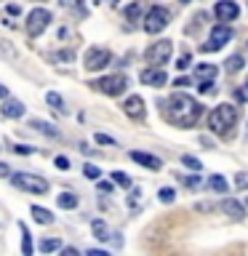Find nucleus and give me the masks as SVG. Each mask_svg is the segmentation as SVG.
<instances>
[{
	"label": "nucleus",
	"instance_id": "nucleus-1",
	"mask_svg": "<svg viewBox=\"0 0 248 256\" xmlns=\"http://www.w3.org/2000/svg\"><path fill=\"white\" fill-rule=\"evenodd\" d=\"M203 115V107L200 102H195L187 94H174L171 99L166 102V118L168 123L179 126V128H192L198 123V118Z\"/></svg>",
	"mask_w": 248,
	"mask_h": 256
},
{
	"label": "nucleus",
	"instance_id": "nucleus-2",
	"mask_svg": "<svg viewBox=\"0 0 248 256\" xmlns=\"http://www.w3.org/2000/svg\"><path fill=\"white\" fill-rule=\"evenodd\" d=\"M235 123H238V107H232V104H219V107L208 115V128L219 136H224Z\"/></svg>",
	"mask_w": 248,
	"mask_h": 256
},
{
	"label": "nucleus",
	"instance_id": "nucleus-3",
	"mask_svg": "<svg viewBox=\"0 0 248 256\" xmlns=\"http://www.w3.org/2000/svg\"><path fill=\"white\" fill-rule=\"evenodd\" d=\"M11 182L14 187L30 192V195H48V190H51L43 176H35V174H11Z\"/></svg>",
	"mask_w": 248,
	"mask_h": 256
},
{
	"label": "nucleus",
	"instance_id": "nucleus-4",
	"mask_svg": "<svg viewBox=\"0 0 248 256\" xmlns=\"http://www.w3.org/2000/svg\"><path fill=\"white\" fill-rule=\"evenodd\" d=\"M168 22H171V14H168V8L163 6H152L147 16H144V32H150V35H158V32H163L168 27Z\"/></svg>",
	"mask_w": 248,
	"mask_h": 256
},
{
	"label": "nucleus",
	"instance_id": "nucleus-5",
	"mask_svg": "<svg viewBox=\"0 0 248 256\" xmlns=\"http://www.w3.org/2000/svg\"><path fill=\"white\" fill-rule=\"evenodd\" d=\"M174 54V43L171 40H158V43H152L147 48V62L152 64V67H163V64H168V59H171Z\"/></svg>",
	"mask_w": 248,
	"mask_h": 256
},
{
	"label": "nucleus",
	"instance_id": "nucleus-6",
	"mask_svg": "<svg viewBox=\"0 0 248 256\" xmlns=\"http://www.w3.org/2000/svg\"><path fill=\"white\" fill-rule=\"evenodd\" d=\"M48 24H51V14H48L46 8H35V11H30V16H27V35L30 38L43 35Z\"/></svg>",
	"mask_w": 248,
	"mask_h": 256
},
{
	"label": "nucleus",
	"instance_id": "nucleus-7",
	"mask_svg": "<svg viewBox=\"0 0 248 256\" xmlns=\"http://www.w3.org/2000/svg\"><path fill=\"white\" fill-rule=\"evenodd\" d=\"M94 86L99 88L102 94H107V96H120L128 88V78L126 75H107V78L96 80Z\"/></svg>",
	"mask_w": 248,
	"mask_h": 256
},
{
	"label": "nucleus",
	"instance_id": "nucleus-8",
	"mask_svg": "<svg viewBox=\"0 0 248 256\" xmlns=\"http://www.w3.org/2000/svg\"><path fill=\"white\" fill-rule=\"evenodd\" d=\"M232 40V30L227 27V24H219V27L211 30V35H208V43H203V51H219V48H224V43H230Z\"/></svg>",
	"mask_w": 248,
	"mask_h": 256
},
{
	"label": "nucleus",
	"instance_id": "nucleus-9",
	"mask_svg": "<svg viewBox=\"0 0 248 256\" xmlns=\"http://www.w3.org/2000/svg\"><path fill=\"white\" fill-rule=\"evenodd\" d=\"M110 51L107 48H91V51L86 54V70H91V72H96V70H104L110 64Z\"/></svg>",
	"mask_w": 248,
	"mask_h": 256
},
{
	"label": "nucleus",
	"instance_id": "nucleus-10",
	"mask_svg": "<svg viewBox=\"0 0 248 256\" xmlns=\"http://www.w3.org/2000/svg\"><path fill=\"white\" fill-rule=\"evenodd\" d=\"M214 14H216V19L219 22H232V19H238V14H240V8L235 0H219L214 8Z\"/></svg>",
	"mask_w": 248,
	"mask_h": 256
},
{
	"label": "nucleus",
	"instance_id": "nucleus-11",
	"mask_svg": "<svg viewBox=\"0 0 248 256\" xmlns=\"http://www.w3.org/2000/svg\"><path fill=\"white\" fill-rule=\"evenodd\" d=\"M139 78H142V83H144V86H152V88L166 86V80H168V78H166V72L160 70V67H150V70H144Z\"/></svg>",
	"mask_w": 248,
	"mask_h": 256
},
{
	"label": "nucleus",
	"instance_id": "nucleus-12",
	"mask_svg": "<svg viewBox=\"0 0 248 256\" xmlns=\"http://www.w3.org/2000/svg\"><path fill=\"white\" fill-rule=\"evenodd\" d=\"M131 160H134V163H139V166H144V168H150V171H160V168H163L160 158L147 155V152H139V150H134V152H131Z\"/></svg>",
	"mask_w": 248,
	"mask_h": 256
},
{
	"label": "nucleus",
	"instance_id": "nucleus-13",
	"mask_svg": "<svg viewBox=\"0 0 248 256\" xmlns=\"http://www.w3.org/2000/svg\"><path fill=\"white\" fill-rule=\"evenodd\" d=\"M123 110H126L128 118L142 120V118H144V99H142V96H128L126 104H123Z\"/></svg>",
	"mask_w": 248,
	"mask_h": 256
},
{
	"label": "nucleus",
	"instance_id": "nucleus-14",
	"mask_svg": "<svg viewBox=\"0 0 248 256\" xmlns=\"http://www.w3.org/2000/svg\"><path fill=\"white\" fill-rule=\"evenodd\" d=\"M222 211L230 216V219H235V222H243L246 219V211H243V206L238 203V200H222Z\"/></svg>",
	"mask_w": 248,
	"mask_h": 256
},
{
	"label": "nucleus",
	"instance_id": "nucleus-15",
	"mask_svg": "<svg viewBox=\"0 0 248 256\" xmlns=\"http://www.w3.org/2000/svg\"><path fill=\"white\" fill-rule=\"evenodd\" d=\"M3 115H6V118H22V115H24V104H22L19 99H11V96H6Z\"/></svg>",
	"mask_w": 248,
	"mask_h": 256
},
{
	"label": "nucleus",
	"instance_id": "nucleus-16",
	"mask_svg": "<svg viewBox=\"0 0 248 256\" xmlns=\"http://www.w3.org/2000/svg\"><path fill=\"white\" fill-rule=\"evenodd\" d=\"M30 128H35V131H40L43 136H51V139H56V136H59V131H56L54 123H46V120H38V118L30 120Z\"/></svg>",
	"mask_w": 248,
	"mask_h": 256
},
{
	"label": "nucleus",
	"instance_id": "nucleus-17",
	"mask_svg": "<svg viewBox=\"0 0 248 256\" xmlns=\"http://www.w3.org/2000/svg\"><path fill=\"white\" fill-rule=\"evenodd\" d=\"M91 232H94L96 240H110V238H112L107 222H102V219H94V222H91Z\"/></svg>",
	"mask_w": 248,
	"mask_h": 256
},
{
	"label": "nucleus",
	"instance_id": "nucleus-18",
	"mask_svg": "<svg viewBox=\"0 0 248 256\" xmlns=\"http://www.w3.org/2000/svg\"><path fill=\"white\" fill-rule=\"evenodd\" d=\"M32 219L40 222V224H51L54 222V214L46 211V208H40V206H32Z\"/></svg>",
	"mask_w": 248,
	"mask_h": 256
},
{
	"label": "nucleus",
	"instance_id": "nucleus-19",
	"mask_svg": "<svg viewBox=\"0 0 248 256\" xmlns=\"http://www.w3.org/2000/svg\"><path fill=\"white\" fill-rule=\"evenodd\" d=\"M19 230H22V254H24V256H30V254H32V238H30V230H27V224H19Z\"/></svg>",
	"mask_w": 248,
	"mask_h": 256
},
{
	"label": "nucleus",
	"instance_id": "nucleus-20",
	"mask_svg": "<svg viewBox=\"0 0 248 256\" xmlns=\"http://www.w3.org/2000/svg\"><path fill=\"white\" fill-rule=\"evenodd\" d=\"M195 72H198V78H203V80H214L219 70H216L214 64H198V70H195Z\"/></svg>",
	"mask_w": 248,
	"mask_h": 256
},
{
	"label": "nucleus",
	"instance_id": "nucleus-21",
	"mask_svg": "<svg viewBox=\"0 0 248 256\" xmlns=\"http://www.w3.org/2000/svg\"><path fill=\"white\" fill-rule=\"evenodd\" d=\"M208 187H211L214 192H227V179L219 176V174H214L211 179H208Z\"/></svg>",
	"mask_w": 248,
	"mask_h": 256
},
{
	"label": "nucleus",
	"instance_id": "nucleus-22",
	"mask_svg": "<svg viewBox=\"0 0 248 256\" xmlns=\"http://www.w3.org/2000/svg\"><path fill=\"white\" fill-rule=\"evenodd\" d=\"M59 248H62V240H56V238H46V240H40V251H43V254L59 251Z\"/></svg>",
	"mask_w": 248,
	"mask_h": 256
},
{
	"label": "nucleus",
	"instance_id": "nucleus-23",
	"mask_svg": "<svg viewBox=\"0 0 248 256\" xmlns=\"http://www.w3.org/2000/svg\"><path fill=\"white\" fill-rule=\"evenodd\" d=\"M46 102L51 104V107H56L59 112H67V107H64V102H62V96L56 94V91H48V94H46Z\"/></svg>",
	"mask_w": 248,
	"mask_h": 256
},
{
	"label": "nucleus",
	"instance_id": "nucleus-24",
	"mask_svg": "<svg viewBox=\"0 0 248 256\" xmlns=\"http://www.w3.org/2000/svg\"><path fill=\"white\" fill-rule=\"evenodd\" d=\"M75 206H78V195H72V192L59 195V208H75Z\"/></svg>",
	"mask_w": 248,
	"mask_h": 256
},
{
	"label": "nucleus",
	"instance_id": "nucleus-25",
	"mask_svg": "<svg viewBox=\"0 0 248 256\" xmlns=\"http://www.w3.org/2000/svg\"><path fill=\"white\" fill-rule=\"evenodd\" d=\"M240 70H243V56H240V54L230 56V59H227V72L232 75V72H240Z\"/></svg>",
	"mask_w": 248,
	"mask_h": 256
},
{
	"label": "nucleus",
	"instance_id": "nucleus-26",
	"mask_svg": "<svg viewBox=\"0 0 248 256\" xmlns=\"http://www.w3.org/2000/svg\"><path fill=\"white\" fill-rule=\"evenodd\" d=\"M83 0H62V6L64 8H72V11H78V16H86V11H83Z\"/></svg>",
	"mask_w": 248,
	"mask_h": 256
},
{
	"label": "nucleus",
	"instance_id": "nucleus-27",
	"mask_svg": "<svg viewBox=\"0 0 248 256\" xmlns=\"http://www.w3.org/2000/svg\"><path fill=\"white\" fill-rule=\"evenodd\" d=\"M112 182H115V184H120V187H131V179H128V176L126 174H120V171H112Z\"/></svg>",
	"mask_w": 248,
	"mask_h": 256
},
{
	"label": "nucleus",
	"instance_id": "nucleus-28",
	"mask_svg": "<svg viewBox=\"0 0 248 256\" xmlns=\"http://www.w3.org/2000/svg\"><path fill=\"white\" fill-rule=\"evenodd\" d=\"M83 174H86V179H99V176H102V171H99V168H96L94 163H86V168H83Z\"/></svg>",
	"mask_w": 248,
	"mask_h": 256
},
{
	"label": "nucleus",
	"instance_id": "nucleus-29",
	"mask_svg": "<svg viewBox=\"0 0 248 256\" xmlns=\"http://www.w3.org/2000/svg\"><path fill=\"white\" fill-rule=\"evenodd\" d=\"M235 187H238V190H248V171H238Z\"/></svg>",
	"mask_w": 248,
	"mask_h": 256
},
{
	"label": "nucleus",
	"instance_id": "nucleus-30",
	"mask_svg": "<svg viewBox=\"0 0 248 256\" xmlns=\"http://www.w3.org/2000/svg\"><path fill=\"white\" fill-rule=\"evenodd\" d=\"M126 16H128L131 22H134V19H139V16H142V6H139V3H131V6L126 8Z\"/></svg>",
	"mask_w": 248,
	"mask_h": 256
},
{
	"label": "nucleus",
	"instance_id": "nucleus-31",
	"mask_svg": "<svg viewBox=\"0 0 248 256\" xmlns=\"http://www.w3.org/2000/svg\"><path fill=\"white\" fill-rule=\"evenodd\" d=\"M182 163L187 166V168H192V171H200V168H203V166H200V160H198V158H192V155H184V158H182Z\"/></svg>",
	"mask_w": 248,
	"mask_h": 256
},
{
	"label": "nucleus",
	"instance_id": "nucleus-32",
	"mask_svg": "<svg viewBox=\"0 0 248 256\" xmlns=\"http://www.w3.org/2000/svg\"><path fill=\"white\" fill-rule=\"evenodd\" d=\"M160 200H163V203H174V198H176V192L171 190V187H163L160 190V195H158Z\"/></svg>",
	"mask_w": 248,
	"mask_h": 256
},
{
	"label": "nucleus",
	"instance_id": "nucleus-33",
	"mask_svg": "<svg viewBox=\"0 0 248 256\" xmlns=\"http://www.w3.org/2000/svg\"><path fill=\"white\" fill-rule=\"evenodd\" d=\"M190 64H192V56H190V54H182L179 62H176V67H179V70H187Z\"/></svg>",
	"mask_w": 248,
	"mask_h": 256
},
{
	"label": "nucleus",
	"instance_id": "nucleus-34",
	"mask_svg": "<svg viewBox=\"0 0 248 256\" xmlns=\"http://www.w3.org/2000/svg\"><path fill=\"white\" fill-rule=\"evenodd\" d=\"M0 54H3V56H8V59H14V56H16V51H14V48H11V46H6V40H0Z\"/></svg>",
	"mask_w": 248,
	"mask_h": 256
},
{
	"label": "nucleus",
	"instance_id": "nucleus-35",
	"mask_svg": "<svg viewBox=\"0 0 248 256\" xmlns=\"http://www.w3.org/2000/svg\"><path fill=\"white\" fill-rule=\"evenodd\" d=\"M200 94H214V80H203V83L198 86Z\"/></svg>",
	"mask_w": 248,
	"mask_h": 256
},
{
	"label": "nucleus",
	"instance_id": "nucleus-36",
	"mask_svg": "<svg viewBox=\"0 0 248 256\" xmlns=\"http://www.w3.org/2000/svg\"><path fill=\"white\" fill-rule=\"evenodd\" d=\"M96 142H99V144H110V147L115 144V139H112V136H107V134H96Z\"/></svg>",
	"mask_w": 248,
	"mask_h": 256
},
{
	"label": "nucleus",
	"instance_id": "nucleus-37",
	"mask_svg": "<svg viewBox=\"0 0 248 256\" xmlns=\"http://www.w3.org/2000/svg\"><path fill=\"white\" fill-rule=\"evenodd\" d=\"M14 150L19 152V155H32V152H35V150H32V147H27V144H16Z\"/></svg>",
	"mask_w": 248,
	"mask_h": 256
},
{
	"label": "nucleus",
	"instance_id": "nucleus-38",
	"mask_svg": "<svg viewBox=\"0 0 248 256\" xmlns=\"http://www.w3.org/2000/svg\"><path fill=\"white\" fill-rule=\"evenodd\" d=\"M54 163H56V168H62V171H64V168H70V160L64 158V155H59V158L54 160Z\"/></svg>",
	"mask_w": 248,
	"mask_h": 256
},
{
	"label": "nucleus",
	"instance_id": "nucleus-39",
	"mask_svg": "<svg viewBox=\"0 0 248 256\" xmlns=\"http://www.w3.org/2000/svg\"><path fill=\"white\" fill-rule=\"evenodd\" d=\"M8 176H11V168L6 163H0V179H8Z\"/></svg>",
	"mask_w": 248,
	"mask_h": 256
},
{
	"label": "nucleus",
	"instance_id": "nucleus-40",
	"mask_svg": "<svg viewBox=\"0 0 248 256\" xmlns=\"http://www.w3.org/2000/svg\"><path fill=\"white\" fill-rule=\"evenodd\" d=\"M184 184H187V187H198L200 179H198V176H187V179H184Z\"/></svg>",
	"mask_w": 248,
	"mask_h": 256
},
{
	"label": "nucleus",
	"instance_id": "nucleus-41",
	"mask_svg": "<svg viewBox=\"0 0 248 256\" xmlns=\"http://www.w3.org/2000/svg\"><path fill=\"white\" fill-rule=\"evenodd\" d=\"M99 192H112V184L110 182H99Z\"/></svg>",
	"mask_w": 248,
	"mask_h": 256
},
{
	"label": "nucleus",
	"instance_id": "nucleus-42",
	"mask_svg": "<svg viewBox=\"0 0 248 256\" xmlns=\"http://www.w3.org/2000/svg\"><path fill=\"white\" fill-rule=\"evenodd\" d=\"M174 86H176V88H184V86H190V80H187V78H176Z\"/></svg>",
	"mask_w": 248,
	"mask_h": 256
},
{
	"label": "nucleus",
	"instance_id": "nucleus-43",
	"mask_svg": "<svg viewBox=\"0 0 248 256\" xmlns=\"http://www.w3.org/2000/svg\"><path fill=\"white\" fill-rule=\"evenodd\" d=\"M6 11H8V14H11V16H16V14H19V6H16V3H11V6H8V8H6Z\"/></svg>",
	"mask_w": 248,
	"mask_h": 256
},
{
	"label": "nucleus",
	"instance_id": "nucleus-44",
	"mask_svg": "<svg viewBox=\"0 0 248 256\" xmlns=\"http://www.w3.org/2000/svg\"><path fill=\"white\" fill-rule=\"evenodd\" d=\"M88 256H107V251H94V248H91V251H88Z\"/></svg>",
	"mask_w": 248,
	"mask_h": 256
},
{
	"label": "nucleus",
	"instance_id": "nucleus-45",
	"mask_svg": "<svg viewBox=\"0 0 248 256\" xmlns=\"http://www.w3.org/2000/svg\"><path fill=\"white\" fill-rule=\"evenodd\" d=\"M6 96H8V88H6V86H0V99H6Z\"/></svg>",
	"mask_w": 248,
	"mask_h": 256
},
{
	"label": "nucleus",
	"instance_id": "nucleus-46",
	"mask_svg": "<svg viewBox=\"0 0 248 256\" xmlns=\"http://www.w3.org/2000/svg\"><path fill=\"white\" fill-rule=\"evenodd\" d=\"M246 94H248V83H246Z\"/></svg>",
	"mask_w": 248,
	"mask_h": 256
},
{
	"label": "nucleus",
	"instance_id": "nucleus-47",
	"mask_svg": "<svg viewBox=\"0 0 248 256\" xmlns=\"http://www.w3.org/2000/svg\"><path fill=\"white\" fill-rule=\"evenodd\" d=\"M182 3H190V0H182Z\"/></svg>",
	"mask_w": 248,
	"mask_h": 256
},
{
	"label": "nucleus",
	"instance_id": "nucleus-48",
	"mask_svg": "<svg viewBox=\"0 0 248 256\" xmlns=\"http://www.w3.org/2000/svg\"><path fill=\"white\" fill-rule=\"evenodd\" d=\"M246 206H248V198H246Z\"/></svg>",
	"mask_w": 248,
	"mask_h": 256
}]
</instances>
